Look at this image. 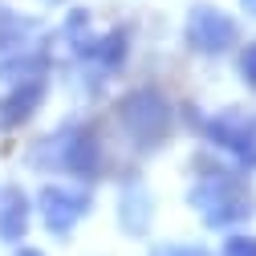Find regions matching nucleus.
I'll return each instance as SVG.
<instances>
[{
	"mask_svg": "<svg viewBox=\"0 0 256 256\" xmlns=\"http://www.w3.org/2000/svg\"><path fill=\"white\" fill-rule=\"evenodd\" d=\"M33 163L37 167H66L70 175L94 179L102 171V150H98V138H94L86 126H74V130H61L57 138L41 142L33 150Z\"/></svg>",
	"mask_w": 256,
	"mask_h": 256,
	"instance_id": "nucleus-1",
	"label": "nucleus"
},
{
	"mask_svg": "<svg viewBox=\"0 0 256 256\" xmlns=\"http://www.w3.org/2000/svg\"><path fill=\"white\" fill-rule=\"evenodd\" d=\"M16 256H45V252H37V248H16Z\"/></svg>",
	"mask_w": 256,
	"mask_h": 256,
	"instance_id": "nucleus-14",
	"label": "nucleus"
},
{
	"mask_svg": "<svg viewBox=\"0 0 256 256\" xmlns=\"http://www.w3.org/2000/svg\"><path fill=\"white\" fill-rule=\"evenodd\" d=\"M240 4H244V12H248V16H256V0H240Z\"/></svg>",
	"mask_w": 256,
	"mask_h": 256,
	"instance_id": "nucleus-13",
	"label": "nucleus"
},
{
	"mask_svg": "<svg viewBox=\"0 0 256 256\" xmlns=\"http://www.w3.org/2000/svg\"><path fill=\"white\" fill-rule=\"evenodd\" d=\"M24 232H28V200L20 196V187H8L4 204H0V236L20 240Z\"/></svg>",
	"mask_w": 256,
	"mask_h": 256,
	"instance_id": "nucleus-8",
	"label": "nucleus"
},
{
	"mask_svg": "<svg viewBox=\"0 0 256 256\" xmlns=\"http://www.w3.org/2000/svg\"><path fill=\"white\" fill-rule=\"evenodd\" d=\"M204 134L212 142H220L224 150H232L240 158V167H256V130L232 126L228 118H204Z\"/></svg>",
	"mask_w": 256,
	"mask_h": 256,
	"instance_id": "nucleus-6",
	"label": "nucleus"
},
{
	"mask_svg": "<svg viewBox=\"0 0 256 256\" xmlns=\"http://www.w3.org/2000/svg\"><path fill=\"white\" fill-rule=\"evenodd\" d=\"M240 78L256 90V41H252V45H244V53H240Z\"/></svg>",
	"mask_w": 256,
	"mask_h": 256,
	"instance_id": "nucleus-12",
	"label": "nucleus"
},
{
	"mask_svg": "<svg viewBox=\"0 0 256 256\" xmlns=\"http://www.w3.org/2000/svg\"><path fill=\"white\" fill-rule=\"evenodd\" d=\"M191 204L204 212V220L212 228H236V224H244L252 216L248 191L236 187L232 175H224V171H208V179L191 191Z\"/></svg>",
	"mask_w": 256,
	"mask_h": 256,
	"instance_id": "nucleus-2",
	"label": "nucleus"
},
{
	"mask_svg": "<svg viewBox=\"0 0 256 256\" xmlns=\"http://www.w3.org/2000/svg\"><path fill=\"white\" fill-rule=\"evenodd\" d=\"M41 94H45V86H41V78H28V82H20L8 98H4V106H0V126H20L28 114H33L37 106H41Z\"/></svg>",
	"mask_w": 256,
	"mask_h": 256,
	"instance_id": "nucleus-7",
	"label": "nucleus"
},
{
	"mask_svg": "<svg viewBox=\"0 0 256 256\" xmlns=\"http://www.w3.org/2000/svg\"><path fill=\"white\" fill-rule=\"evenodd\" d=\"M126 45H130V33H126V28H114V33H106V37L98 41V57H102L106 70H122Z\"/></svg>",
	"mask_w": 256,
	"mask_h": 256,
	"instance_id": "nucleus-10",
	"label": "nucleus"
},
{
	"mask_svg": "<svg viewBox=\"0 0 256 256\" xmlns=\"http://www.w3.org/2000/svg\"><path fill=\"white\" fill-rule=\"evenodd\" d=\"M224 256H256V240L252 236H228V244H224Z\"/></svg>",
	"mask_w": 256,
	"mask_h": 256,
	"instance_id": "nucleus-11",
	"label": "nucleus"
},
{
	"mask_svg": "<svg viewBox=\"0 0 256 256\" xmlns=\"http://www.w3.org/2000/svg\"><path fill=\"white\" fill-rule=\"evenodd\" d=\"M118 216H122V228L126 232H146V224H150V200H146V191L142 187H126L122 191V204H118Z\"/></svg>",
	"mask_w": 256,
	"mask_h": 256,
	"instance_id": "nucleus-9",
	"label": "nucleus"
},
{
	"mask_svg": "<svg viewBox=\"0 0 256 256\" xmlns=\"http://www.w3.org/2000/svg\"><path fill=\"white\" fill-rule=\"evenodd\" d=\"M118 118L126 122V130H130V138H134L138 150L163 146L167 134H171V110H167V102L158 98V94H150V90L126 94V98L118 102Z\"/></svg>",
	"mask_w": 256,
	"mask_h": 256,
	"instance_id": "nucleus-3",
	"label": "nucleus"
},
{
	"mask_svg": "<svg viewBox=\"0 0 256 256\" xmlns=\"http://www.w3.org/2000/svg\"><path fill=\"white\" fill-rule=\"evenodd\" d=\"M236 20L228 12H220L212 4H200V8H191L187 16V41L191 49H200V53H228L236 45Z\"/></svg>",
	"mask_w": 256,
	"mask_h": 256,
	"instance_id": "nucleus-4",
	"label": "nucleus"
},
{
	"mask_svg": "<svg viewBox=\"0 0 256 256\" xmlns=\"http://www.w3.org/2000/svg\"><path fill=\"white\" fill-rule=\"evenodd\" d=\"M37 212L49 224L53 236H66L74 224L90 212V196L86 191H70V187H41L37 191Z\"/></svg>",
	"mask_w": 256,
	"mask_h": 256,
	"instance_id": "nucleus-5",
	"label": "nucleus"
}]
</instances>
